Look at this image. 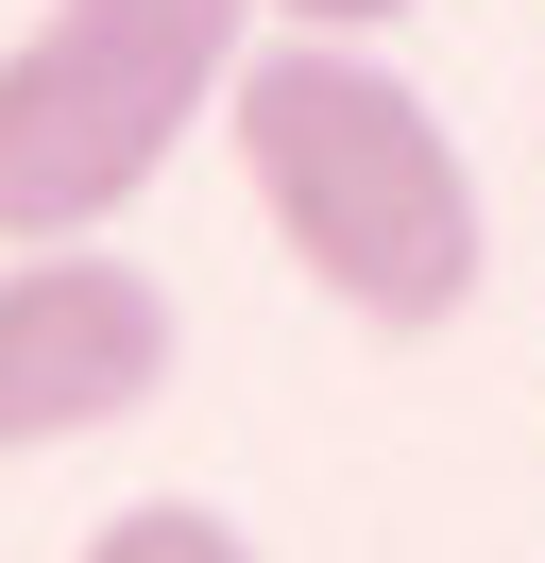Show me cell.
Masks as SVG:
<instances>
[{"label":"cell","instance_id":"cell-1","mask_svg":"<svg viewBox=\"0 0 545 563\" xmlns=\"http://www.w3.org/2000/svg\"><path fill=\"white\" fill-rule=\"evenodd\" d=\"M222 154L256 188L272 256L375 342H443L494 274V206L477 154L443 137V103L375 35H256L222 86Z\"/></svg>","mask_w":545,"mask_h":563},{"label":"cell","instance_id":"cell-2","mask_svg":"<svg viewBox=\"0 0 545 563\" xmlns=\"http://www.w3.org/2000/svg\"><path fill=\"white\" fill-rule=\"evenodd\" d=\"M256 35L272 0H52L34 35H0V256L102 240L170 172V137L222 120Z\"/></svg>","mask_w":545,"mask_h":563},{"label":"cell","instance_id":"cell-3","mask_svg":"<svg viewBox=\"0 0 545 563\" xmlns=\"http://www.w3.org/2000/svg\"><path fill=\"white\" fill-rule=\"evenodd\" d=\"M170 358H188V324L136 256H102V240L0 256V461H68L102 427H136L170 393Z\"/></svg>","mask_w":545,"mask_h":563},{"label":"cell","instance_id":"cell-4","mask_svg":"<svg viewBox=\"0 0 545 563\" xmlns=\"http://www.w3.org/2000/svg\"><path fill=\"white\" fill-rule=\"evenodd\" d=\"M68 563H272V547H256L238 512H204V495H120Z\"/></svg>","mask_w":545,"mask_h":563},{"label":"cell","instance_id":"cell-5","mask_svg":"<svg viewBox=\"0 0 545 563\" xmlns=\"http://www.w3.org/2000/svg\"><path fill=\"white\" fill-rule=\"evenodd\" d=\"M409 0H272V35H392Z\"/></svg>","mask_w":545,"mask_h":563}]
</instances>
